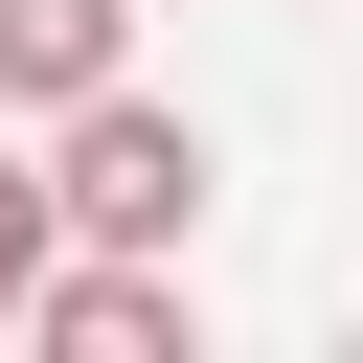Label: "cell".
Wrapping results in <instances>:
<instances>
[{"instance_id":"1","label":"cell","mask_w":363,"mask_h":363,"mask_svg":"<svg viewBox=\"0 0 363 363\" xmlns=\"http://www.w3.org/2000/svg\"><path fill=\"white\" fill-rule=\"evenodd\" d=\"M45 182H68V250H204V113H159L136 68L91 91V113H45Z\"/></svg>"},{"instance_id":"2","label":"cell","mask_w":363,"mask_h":363,"mask_svg":"<svg viewBox=\"0 0 363 363\" xmlns=\"http://www.w3.org/2000/svg\"><path fill=\"white\" fill-rule=\"evenodd\" d=\"M23 340L45 363H204V295H182V250H45Z\"/></svg>"},{"instance_id":"3","label":"cell","mask_w":363,"mask_h":363,"mask_svg":"<svg viewBox=\"0 0 363 363\" xmlns=\"http://www.w3.org/2000/svg\"><path fill=\"white\" fill-rule=\"evenodd\" d=\"M136 68V0H0V113H91Z\"/></svg>"},{"instance_id":"4","label":"cell","mask_w":363,"mask_h":363,"mask_svg":"<svg viewBox=\"0 0 363 363\" xmlns=\"http://www.w3.org/2000/svg\"><path fill=\"white\" fill-rule=\"evenodd\" d=\"M45 250H68V182H45V159H0V340H23V295H45Z\"/></svg>"}]
</instances>
